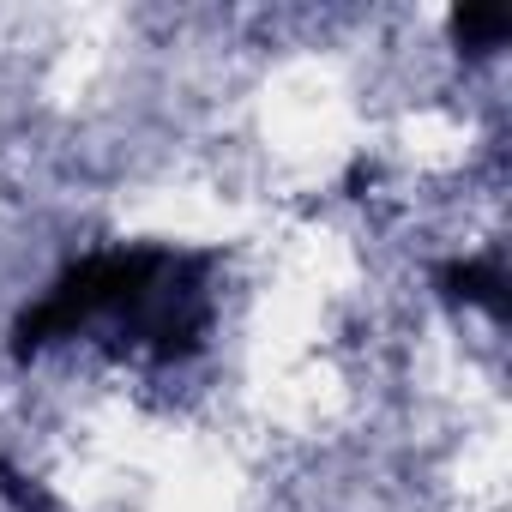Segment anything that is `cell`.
<instances>
[{
    "mask_svg": "<svg viewBox=\"0 0 512 512\" xmlns=\"http://www.w3.org/2000/svg\"><path fill=\"white\" fill-rule=\"evenodd\" d=\"M121 320L127 338H145L157 356H187L205 332V260L169 247H127V253H97L73 266L13 332V350H37L49 338L79 332L85 320Z\"/></svg>",
    "mask_w": 512,
    "mask_h": 512,
    "instance_id": "1",
    "label": "cell"
},
{
    "mask_svg": "<svg viewBox=\"0 0 512 512\" xmlns=\"http://www.w3.org/2000/svg\"><path fill=\"white\" fill-rule=\"evenodd\" d=\"M452 296H464V302H476V308H488L494 320L506 314V278H500V266H482V260H464V266H446V278H440Z\"/></svg>",
    "mask_w": 512,
    "mask_h": 512,
    "instance_id": "2",
    "label": "cell"
},
{
    "mask_svg": "<svg viewBox=\"0 0 512 512\" xmlns=\"http://www.w3.org/2000/svg\"><path fill=\"white\" fill-rule=\"evenodd\" d=\"M506 31H512V19H506V7H464V13H452V37L464 43V49H500L506 43Z\"/></svg>",
    "mask_w": 512,
    "mask_h": 512,
    "instance_id": "3",
    "label": "cell"
}]
</instances>
